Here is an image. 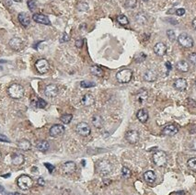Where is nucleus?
Here are the masks:
<instances>
[{
    "instance_id": "obj_1",
    "label": "nucleus",
    "mask_w": 196,
    "mask_h": 195,
    "mask_svg": "<svg viewBox=\"0 0 196 195\" xmlns=\"http://www.w3.org/2000/svg\"><path fill=\"white\" fill-rule=\"evenodd\" d=\"M8 93L11 98L19 100V99H21L24 96V89L19 84H12L8 89Z\"/></svg>"
},
{
    "instance_id": "obj_2",
    "label": "nucleus",
    "mask_w": 196,
    "mask_h": 195,
    "mask_svg": "<svg viewBox=\"0 0 196 195\" xmlns=\"http://www.w3.org/2000/svg\"><path fill=\"white\" fill-rule=\"evenodd\" d=\"M97 169H98V171H99V173L101 175L107 176V175H109L112 171V163L109 160L102 159V160L98 162Z\"/></svg>"
},
{
    "instance_id": "obj_3",
    "label": "nucleus",
    "mask_w": 196,
    "mask_h": 195,
    "mask_svg": "<svg viewBox=\"0 0 196 195\" xmlns=\"http://www.w3.org/2000/svg\"><path fill=\"white\" fill-rule=\"evenodd\" d=\"M17 184H18L19 188L21 189V190H29L30 188L32 187V185H33V181H32V179H31L30 176H28V175H21V176L18 179Z\"/></svg>"
},
{
    "instance_id": "obj_4",
    "label": "nucleus",
    "mask_w": 196,
    "mask_h": 195,
    "mask_svg": "<svg viewBox=\"0 0 196 195\" xmlns=\"http://www.w3.org/2000/svg\"><path fill=\"white\" fill-rule=\"evenodd\" d=\"M133 78V72L131 69L125 68L119 71L116 74V78L120 83H128Z\"/></svg>"
},
{
    "instance_id": "obj_5",
    "label": "nucleus",
    "mask_w": 196,
    "mask_h": 195,
    "mask_svg": "<svg viewBox=\"0 0 196 195\" xmlns=\"http://www.w3.org/2000/svg\"><path fill=\"white\" fill-rule=\"evenodd\" d=\"M153 160H154V163L157 166H158V167H164L167 164L168 156H167L166 153L164 151L158 150L156 153H154V155H153Z\"/></svg>"
},
{
    "instance_id": "obj_6",
    "label": "nucleus",
    "mask_w": 196,
    "mask_h": 195,
    "mask_svg": "<svg viewBox=\"0 0 196 195\" xmlns=\"http://www.w3.org/2000/svg\"><path fill=\"white\" fill-rule=\"evenodd\" d=\"M178 41L184 48H192L193 46V40L187 33H182L178 37Z\"/></svg>"
},
{
    "instance_id": "obj_7",
    "label": "nucleus",
    "mask_w": 196,
    "mask_h": 195,
    "mask_svg": "<svg viewBox=\"0 0 196 195\" xmlns=\"http://www.w3.org/2000/svg\"><path fill=\"white\" fill-rule=\"evenodd\" d=\"M76 130L78 132V133L80 134L81 136H89L91 133L90 126L87 123V122H79L77 125Z\"/></svg>"
},
{
    "instance_id": "obj_8",
    "label": "nucleus",
    "mask_w": 196,
    "mask_h": 195,
    "mask_svg": "<svg viewBox=\"0 0 196 195\" xmlns=\"http://www.w3.org/2000/svg\"><path fill=\"white\" fill-rule=\"evenodd\" d=\"M35 67H36L37 71L39 72L40 74H45L50 69L49 63L45 59H40V60H38L36 62V64H35Z\"/></svg>"
},
{
    "instance_id": "obj_9",
    "label": "nucleus",
    "mask_w": 196,
    "mask_h": 195,
    "mask_svg": "<svg viewBox=\"0 0 196 195\" xmlns=\"http://www.w3.org/2000/svg\"><path fill=\"white\" fill-rule=\"evenodd\" d=\"M139 133L135 130L128 131L125 133V139L130 144H136L139 141Z\"/></svg>"
},
{
    "instance_id": "obj_10",
    "label": "nucleus",
    "mask_w": 196,
    "mask_h": 195,
    "mask_svg": "<svg viewBox=\"0 0 196 195\" xmlns=\"http://www.w3.org/2000/svg\"><path fill=\"white\" fill-rule=\"evenodd\" d=\"M65 133V127L62 124H54L50 129V135L52 137H58Z\"/></svg>"
},
{
    "instance_id": "obj_11",
    "label": "nucleus",
    "mask_w": 196,
    "mask_h": 195,
    "mask_svg": "<svg viewBox=\"0 0 196 195\" xmlns=\"http://www.w3.org/2000/svg\"><path fill=\"white\" fill-rule=\"evenodd\" d=\"M77 170V165L73 161H67L62 165V171L65 174H73Z\"/></svg>"
},
{
    "instance_id": "obj_12",
    "label": "nucleus",
    "mask_w": 196,
    "mask_h": 195,
    "mask_svg": "<svg viewBox=\"0 0 196 195\" xmlns=\"http://www.w3.org/2000/svg\"><path fill=\"white\" fill-rule=\"evenodd\" d=\"M32 19L34 21H36L37 23H41V24H43V25H50L51 24V21L49 19V18L43 14L36 13L32 16Z\"/></svg>"
},
{
    "instance_id": "obj_13",
    "label": "nucleus",
    "mask_w": 196,
    "mask_h": 195,
    "mask_svg": "<svg viewBox=\"0 0 196 195\" xmlns=\"http://www.w3.org/2000/svg\"><path fill=\"white\" fill-rule=\"evenodd\" d=\"M44 94L48 98H54V97H56L57 94H58V88H57V86H55L53 84L48 85L45 88V89H44Z\"/></svg>"
},
{
    "instance_id": "obj_14",
    "label": "nucleus",
    "mask_w": 196,
    "mask_h": 195,
    "mask_svg": "<svg viewBox=\"0 0 196 195\" xmlns=\"http://www.w3.org/2000/svg\"><path fill=\"white\" fill-rule=\"evenodd\" d=\"M9 46L15 51H19L23 47V41L21 39H19L18 37H15V38H12L9 41Z\"/></svg>"
},
{
    "instance_id": "obj_15",
    "label": "nucleus",
    "mask_w": 196,
    "mask_h": 195,
    "mask_svg": "<svg viewBox=\"0 0 196 195\" xmlns=\"http://www.w3.org/2000/svg\"><path fill=\"white\" fill-rule=\"evenodd\" d=\"M173 86L174 88L179 91H183L187 89V86H188V83L186 81V79L184 78H178L174 81L173 83Z\"/></svg>"
},
{
    "instance_id": "obj_16",
    "label": "nucleus",
    "mask_w": 196,
    "mask_h": 195,
    "mask_svg": "<svg viewBox=\"0 0 196 195\" xmlns=\"http://www.w3.org/2000/svg\"><path fill=\"white\" fill-rule=\"evenodd\" d=\"M154 52L158 56H164L167 52V46L163 42H157L154 46Z\"/></svg>"
},
{
    "instance_id": "obj_17",
    "label": "nucleus",
    "mask_w": 196,
    "mask_h": 195,
    "mask_svg": "<svg viewBox=\"0 0 196 195\" xmlns=\"http://www.w3.org/2000/svg\"><path fill=\"white\" fill-rule=\"evenodd\" d=\"M178 132H179L178 127L176 125H174V124H169V125H167L166 127H164V129L162 131L163 134L168 135V136H173Z\"/></svg>"
},
{
    "instance_id": "obj_18",
    "label": "nucleus",
    "mask_w": 196,
    "mask_h": 195,
    "mask_svg": "<svg viewBox=\"0 0 196 195\" xmlns=\"http://www.w3.org/2000/svg\"><path fill=\"white\" fill-rule=\"evenodd\" d=\"M18 19H19V23L23 27H25V28H27L30 23V16L26 12H21V13L19 14Z\"/></svg>"
},
{
    "instance_id": "obj_19",
    "label": "nucleus",
    "mask_w": 196,
    "mask_h": 195,
    "mask_svg": "<svg viewBox=\"0 0 196 195\" xmlns=\"http://www.w3.org/2000/svg\"><path fill=\"white\" fill-rule=\"evenodd\" d=\"M157 78V73L153 70V69H148L145 71V73L144 74V79L147 82H153V81H156Z\"/></svg>"
},
{
    "instance_id": "obj_20",
    "label": "nucleus",
    "mask_w": 196,
    "mask_h": 195,
    "mask_svg": "<svg viewBox=\"0 0 196 195\" xmlns=\"http://www.w3.org/2000/svg\"><path fill=\"white\" fill-rule=\"evenodd\" d=\"M147 98H148V93L145 89L139 90L135 95V99L139 103H144V101L147 100Z\"/></svg>"
},
{
    "instance_id": "obj_21",
    "label": "nucleus",
    "mask_w": 196,
    "mask_h": 195,
    "mask_svg": "<svg viewBox=\"0 0 196 195\" xmlns=\"http://www.w3.org/2000/svg\"><path fill=\"white\" fill-rule=\"evenodd\" d=\"M94 102H95V100H94V97L92 96L91 94H86L81 99V103L84 106H87V107L93 105Z\"/></svg>"
},
{
    "instance_id": "obj_22",
    "label": "nucleus",
    "mask_w": 196,
    "mask_h": 195,
    "mask_svg": "<svg viewBox=\"0 0 196 195\" xmlns=\"http://www.w3.org/2000/svg\"><path fill=\"white\" fill-rule=\"evenodd\" d=\"M18 147L22 151H29L31 147V144L27 139H21L18 142Z\"/></svg>"
},
{
    "instance_id": "obj_23",
    "label": "nucleus",
    "mask_w": 196,
    "mask_h": 195,
    "mask_svg": "<svg viewBox=\"0 0 196 195\" xmlns=\"http://www.w3.org/2000/svg\"><path fill=\"white\" fill-rule=\"evenodd\" d=\"M156 179H157V176H156L155 172L152 170H148L144 173V180L147 183H153L156 181Z\"/></svg>"
},
{
    "instance_id": "obj_24",
    "label": "nucleus",
    "mask_w": 196,
    "mask_h": 195,
    "mask_svg": "<svg viewBox=\"0 0 196 195\" xmlns=\"http://www.w3.org/2000/svg\"><path fill=\"white\" fill-rule=\"evenodd\" d=\"M136 117H137V119H138L141 122L144 123V122H146L147 120H148V112H147L146 110L141 109V110H139V111H137Z\"/></svg>"
},
{
    "instance_id": "obj_25",
    "label": "nucleus",
    "mask_w": 196,
    "mask_h": 195,
    "mask_svg": "<svg viewBox=\"0 0 196 195\" xmlns=\"http://www.w3.org/2000/svg\"><path fill=\"white\" fill-rule=\"evenodd\" d=\"M24 156L21 154H14L11 158V162L15 166H20L24 163Z\"/></svg>"
},
{
    "instance_id": "obj_26",
    "label": "nucleus",
    "mask_w": 196,
    "mask_h": 195,
    "mask_svg": "<svg viewBox=\"0 0 196 195\" xmlns=\"http://www.w3.org/2000/svg\"><path fill=\"white\" fill-rule=\"evenodd\" d=\"M92 124L96 127V128H101L102 125H103V119L101 118V116L98 115V114H95L93 117H92Z\"/></svg>"
},
{
    "instance_id": "obj_27",
    "label": "nucleus",
    "mask_w": 196,
    "mask_h": 195,
    "mask_svg": "<svg viewBox=\"0 0 196 195\" xmlns=\"http://www.w3.org/2000/svg\"><path fill=\"white\" fill-rule=\"evenodd\" d=\"M50 147V144L47 141L45 140H41V141H38L36 143V148L39 150V151H41V152H45L49 149Z\"/></svg>"
},
{
    "instance_id": "obj_28",
    "label": "nucleus",
    "mask_w": 196,
    "mask_h": 195,
    "mask_svg": "<svg viewBox=\"0 0 196 195\" xmlns=\"http://www.w3.org/2000/svg\"><path fill=\"white\" fill-rule=\"evenodd\" d=\"M176 67H177V69H178L180 72H182V73L188 72V71H189V68H190L189 64H188L186 61H183V60L182 61L178 62L177 65H176Z\"/></svg>"
},
{
    "instance_id": "obj_29",
    "label": "nucleus",
    "mask_w": 196,
    "mask_h": 195,
    "mask_svg": "<svg viewBox=\"0 0 196 195\" xmlns=\"http://www.w3.org/2000/svg\"><path fill=\"white\" fill-rule=\"evenodd\" d=\"M90 72H91L92 75H94L96 77H99V78H101L104 75L103 70L100 66H98V65H93V66H91L90 67Z\"/></svg>"
},
{
    "instance_id": "obj_30",
    "label": "nucleus",
    "mask_w": 196,
    "mask_h": 195,
    "mask_svg": "<svg viewBox=\"0 0 196 195\" xmlns=\"http://www.w3.org/2000/svg\"><path fill=\"white\" fill-rule=\"evenodd\" d=\"M135 19H136V21H137L139 24H141V25L146 24V22H147V19H146V17H145L143 13L137 14V15L135 16Z\"/></svg>"
},
{
    "instance_id": "obj_31",
    "label": "nucleus",
    "mask_w": 196,
    "mask_h": 195,
    "mask_svg": "<svg viewBox=\"0 0 196 195\" xmlns=\"http://www.w3.org/2000/svg\"><path fill=\"white\" fill-rule=\"evenodd\" d=\"M117 21L120 23V24H122V25H127V24L129 23V20H128L127 17L124 16V15H122V14L118 16Z\"/></svg>"
},
{
    "instance_id": "obj_32",
    "label": "nucleus",
    "mask_w": 196,
    "mask_h": 195,
    "mask_svg": "<svg viewBox=\"0 0 196 195\" xmlns=\"http://www.w3.org/2000/svg\"><path fill=\"white\" fill-rule=\"evenodd\" d=\"M72 119H73V115L72 114H64L62 117L60 118L61 122L63 123H65V124H68L72 121Z\"/></svg>"
},
{
    "instance_id": "obj_33",
    "label": "nucleus",
    "mask_w": 196,
    "mask_h": 195,
    "mask_svg": "<svg viewBox=\"0 0 196 195\" xmlns=\"http://www.w3.org/2000/svg\"><path fill=\"white\" fill-rule=\"evenodd\" d=\"M187 165L190 169L192 170H194L196 171V157H192L188 160L187 162Z\"/></svg>"
},
{
    "instance_id": "obj_34",
    "label": "nucleus",
    "mask_w": 196,
    "mask_h": 195,
    "mask_svg": "<svg viewBox=\"0 0 196 195\" xmlns=\"http://www.w3.org/2000/svg\"><path fill=\"white\" fill-rule=\"evenodd\" d=\"M95 83L94 82H90V81H87V80H85V81H82L81 83H80V86H81V88H84V89H89V88H92V87H95Z\"/></svg>"
},
{
    "instance_id": "obj_35",
    "label": "nucleus",
    "mask_w": 196,
    "mask_h": 195,
    "mask_svg": "<svg viewBox=\"0 0 196 195\" xmlns=\"http://www.w3.org/2000/svg\"><path fill=\"white\" fill-rule=\"evenodd\" d=\"M125 6L130 8H134L137 6V0H127Z\"/></svg>"
},
{
    "instance_id": "obj_36",
    "label": "nucleus",
    "mask_w": 196,
    "mask_h": 195,
    "mask_svg": "<svg viewBox=\"0 0 196 195\" xmlns=\"http://www.w3.org/2000/svg\"><path fill=\"white\" fill-rule=\"evenodd\" d=\"M122 175L125 179L129 178L131 176V170L129 169H127V168H125V167H122Z\"/></svg>"
},
{
    "instance_id": "obj_37",
    "label": "nucleus",
    "mask_w": 196,
    "mask_h": 195,
    "mask_svg": "<svg viewBox=\"0 0 196 195\" xmlns=\"http://www.w3.org/2000/svg\"><path fill=\"white\" fill-rule=\"evenodd\" d=\"M28 7H29V8H30V11H34L35 8H37L36 2L34 0H29L28 1Z\"/></svg>"
},
{
    "instance_id": "obj_38",
    "label": "nucleus",
    "mask_w": 196,
    "mask_h": 195,
    "mask_svg": "<svg viewBox=\"0 0 196 195\" xmlns=\"http://www.w3.org/2000/svg\"><path fill=\"white\" fill-rule=\"evenodd\" d=\"M46 101L44 100H42V99H38L37 100V101H36V107H38V108H41V109H43V108H45L46 107Z\"/></svg>"
},
{
    "instance_id": "obj_39",
    "label": "nucleus",
    "mask_w": 196,
    "mask_h": 195,
    "mask_svg": "<svg viewBox=\"0 0 196 195\" xmlns=\"http://www.w3.org/2000/svg\"><path fill=\"white\" fill-rule=\"evenodd\" d=\"M167 35H168V38H169L170 41H174L176 40V34H175V32L172 30H169L167 31Z\"/></svg>"
},
{
    "instance_id": "obj_40",
    "label": "nucleus",
    "mask_w": 196,
    "mask_h": 195,
    "mask_svg": "<svg viewBox=\"0 0 196 195\" xmlns=\"http://www.w3.org/2000/svg\"><path fill=\"white\" fill-rule=\"evenodd\" d=\"M189 61L192 65L196 66V52H193L189 55Z\"/></svg>"
},
{
    "instance_id": "obj_41",
    "label": "nucleus",
    "mask_w": 196,
    "mask_h": 195,
    "mask_svg": "<svg viewBox=\"0 0 196 195\" xmlns=\"http://www.w3.org/2000/svg\"><path fill=\"white\" fill-rule=\"evenodd\" d=\"M78 8H79V10H81V11H84V10H87L89 8V6L87 4H85V3H82V4H79Z\"/></svg>"
},
{
    "instance_id": "obj_42",
    "label": "nucleus",
    "mask_w": 196,
    "mask_h": 195,
    "mask_svg": "<svg viewBox=\"0 0 196 195\" xmlns=\"http://www.w3.org/2000/svg\"><path fill=\"white\" fill-rule=\"evenodd\" d=\"M69 40H70V37L68 36V34L66 32H64L63 35H62V37H61V39H60V41L61 42H65V41H67Z\"/></svg>"
},
{
    "instance_id": "obj_43",
    "label": "nucleus",
    "mask_w": 196,
    "mask_h": 195,
    "mask_svg": "<svg viewBox=\"0 0 196 195\" xmlns=\"http://www.w3.org/2000/svg\"><path fill=\"white\" fill-rule=\"evenodd\" d=\"M0 142H4V143H10V140L4 134H0Z\"/></svg>"
},
{
    "instance_id": "obj_44",
    "label": "nucleus",
    "mask_w": 196,
    "mask_h": 195,
    "mask_svg": "<svg viewBox=\"0 0 196 195\" xmlns=\"http://www.w3.org/2000/svg\"><path fill=\"white\" fill-rule=\"evenodd\" d=\"M176 14L178 16H183L185 14V9L184 8H179V9L176 10Z\"/></svg>"
},
{
    "instance_id": "obj_45",
    "label": "nucleus",
    "mask_w": 196,
    "mask_h": 195,
    "mask_svg": "<svg viewBox=\"0 0 196 195\" xmlns=\"http://www.w3.org/2000/svg\"><path fill=\"white\" fill-rule=\"evenodd\" d=\"M83 42H84L83 40H78V41H76V46H77L78 48H81V47L83 46Z\"/></svg>"
},
{
    "instance_id": "obj_46",
    "label": "nucleus",
    "mask_w": 196,
    "mask_h": 195,
    "mask_svg": "<svg viewBox=\"0 0 196 195\" xmlns=\"http://www.w3.org/2000/svg\"><path fill=\"white\" fill-rule=\"evenodd\" d=\"M44 166H45V167H46L47 169H49V171H50L51 173H52V170L54 169V167H52V165H51V164H48V163H45V164H44Z\"/></svg>"
},
{
    "instance_id": "obj_47",
    "label": "nucleus",
    "mask_w": 196,
    "mask_h": 195,
    "mask_svg": "<svg viewBox=\"0 0 196 195\" xmlns=\"http://www.w3.org/2000/svg\"><path fill=\"white\" fill-rule=\"evenodd\" d=\"M44 180L42 179V178H40L39 180H38V184L39 185H41V186H44Z\"/></svg>"
},
{
    "instance_id": "obj_48",
    "label": "nucleus",
    "mask_w": 196,
    "mask_h": 195,
    "mask_svg": "<svg viewBox=\"0 0 196 195\" xmlns=\"http://www.w3.org/2000/svg\"><path fill=\"white\" fill-rule=\"evenodd\" d=\"M193 27L194 28V30H196V18L193 19Z\"/></svg>"
},
{
    "instance_id": "obj_49",
    "label": "nucleus",
    "mask_w": 196,
    "mask_h": 195,
    "mask_svg": "<svg viewBox=\"0 0 196 195\" xmlns=\"http://www.w3.org/2000/svg\"><path fill=\"white\" fill-rule=\"evenodd\" d=\"M166 65L168 66V68H169V70H170V69H171V65H170V62H167V63H166Z\"/></svg>"
},
{
    "instance_id": "obj_50",
    "label": "nucleus",
    "mask_w": 196,
    "mask_h": 195,
    "mask_svg": "<svg viewBox=\"0 0 196 195\" xmlns=\"http://www.w3.org/2000/svg\"><path fill=\"white\" fill-rule=\"evenodd\" d=\"M176 195H184V192H178L176 193Z\"/></svg>"
},
{
    "instance_id": "obj_51",
    "label": "nucleus",
    "mask_w": 196,
    "mask_h": 195,
    "mask_svg": "<svg viewBox=\"0 0 196 195\" xmlns=\"http://www.w3.org/2000/svg\"><path fill=\"white\" fill-rule=\"evenodd\" d=\"M14 195H24V194H22V193H19V192H16Z\"/></svg>"
},
{
    "instance_id": "obj_52",
    "label": "nucleus",
    "mask_w": 196,
    "mask_h": 195,
    "mask_svg": "<svg viewBox=\"0 0 196 195\" xmlns=\"http://www.w3.org/2000/svg\"><path fill=\"white\" fill-rule=\"evenodd\" d=\"M1 158H2V153L0 152V161H1Z\"/></svg>"
},
{
    "instance_id": "obj_53",
    "label": "nucleus",
    "mask_w": 196,
    "mask_h": 195,
    "mask_svg": "<svg viewBox=\"0 0 196 195\" xmlns=\"http://www.w3.org/2000/svg\"><path fill=\"white\" fill-rule=\"evenodd\" d=\"M15 2H20V1H22V0H14Z\"/></svg>"
},
{
    "instance_id": "obj_54",
    "label": "nucleus",
    "mask_w": 196,
    "mask_h": 195,
    "mask_svg": "<svg viewBox=\"0 0 196 195\" xmlns=\"http://www.w3.org/2000/svg\"><path fill=\"white\" fill-rule=\"evenodd\" d=\"M143 1H144V2H147L148 0H143Z\"/></svg>"
},
{
    "instance_id": "obj_55",
    "label": "nucleus",
    "mask_w": 196,
    "mask_h": 195,
    "mask_svg": "<svg viewBox=\"0 0 196 195\" xmlns=\"http://www.w3.org/2000/svg\"><path fill=\"white\" fill-rule=\"evenodd\" d=\"M194 87H195V89H196V81H195V84H194Z\"/></svg>"
},
{
    "instance_id": "obj_56",
    "label": "nucleus",
    "mask_w": 196,
    "mask_h": 195,
    "mask_svg": "<svg viewBox=\"0 0 196 195\" xmlns=\"http://www.w3.org/2000/svg\"><path fill=\"white\" fill-rule=\"evenodd\" d=\"M1 190H2V187H1V186H0V191H1Z\"/></svg>"
}]
</instances>
